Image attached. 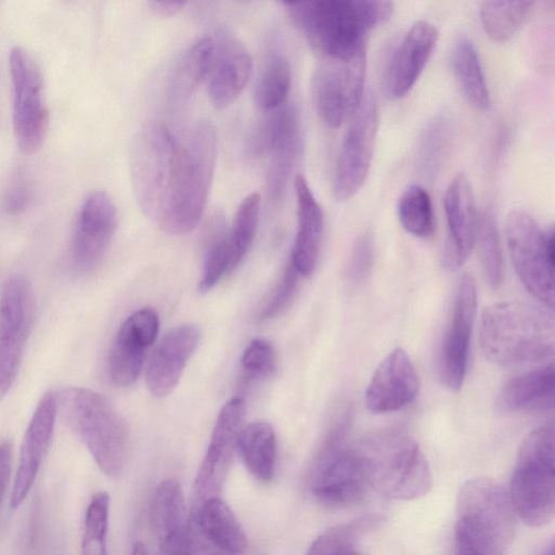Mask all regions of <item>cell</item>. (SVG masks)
Returning <instances> with one entry per match:
<instances>
[{"label": "cell", "instance_id": "6da1fadb", "mask_svg": "<svg viewBox=\"0 0 555 555\" xmlns=\"http://www.w3.org/2000/svg\"><path fill=\"white\" fill-rule=\"evenodd\" d=\"M311 48L323 59L346 61L365 52L370 31L385 23L393 4L382 0L282 2Z\"/></svg>", "mask_w": 555, "mask_h": 555}, {"label": "cell", "instance_id": "7a4b0ae2", "mask_svg": "<svg viewBox=\"0 0 555 555\" xmlns=\"http://www.w3.org/2000/svg\"><path fill=\"white\" fill-rule=\"evenodd\" d=\"M217 152L215 125L207 119L198 120L180 143L170 189L154 221L166 233L186 234L201 221L211 186Z\"/></svg>", "mask_w": 555, "mask_h": 555}, {"label": "cell", "instance_id": "3957f363", "mask_svg": "<svg viewBox=\"0 0 555 555\" xmlns=\"http://www.w3.org/2000/svg\"><path fill=\"white\" fill-rule=\"evenodd\" d=\"M483 356L498 365L532 363L553 356L552 312L524 301H502L483 309L479 326Z\"/></svg>", "mask_w": 555, "mask_h": 555}, {"label": "cell", "instance_id": "277c9868", "mask_svg": "<svg viewBox=\"0 0 555 555\" xmlns=\"http://www.w3.org/2000/svg\"><path fill=\"white\" fill-rule=\"evenodd\" d=\"M516 520L500 483L488 477L467 479L455 502V555H507Z\"/></svg>", "mask_w": 555, "mask_h": 555}, {"label": "cell", "instance_id": "5b68a950", "mask_svg": "<svg viewBox=\"0 0 555 555\" xmlns=\"http://www.w3.org/2000/svg\"><path fill=\"white\" fill-rule=\"evenodd\" d=\"M369 487L400 501L426 495L433 485L429 464L414 439L395 430L363 438L353 449Z\"/></svg>", "mask_w": 555, "mask_h": 555}, {"label": "cell", "instance_id": "8992f818", "mask_svg": "<svg viewBox=\"0 0 555 555\" xmlns=\"http://www.w3.org/2000/svg\"><path fill=\"white\" fill-rule=\"evenodd\" d=\"M57 402L100 470L109 478H119L126 463L127 431L111 402L82 387L64 389Z\"/></svg>", "mask_w": 555, "mask_h": 555}, {"label": "cell", "instance_id": "52a82bcc", "mask_svg": "<svg viewBox=\"0 0 555 555\" xmlns=\"http://www.w3.org/2000/svg\"><path fill=\"white\" fill-rule=\"evenodd\" d=\"M517 518L530 527L552 521L555 511L554 426L532 430L518 451L509 483Z\"/></svg>", "mask_w": 555, "mask_h": 555}, {"label": "cell", "instance_id": "ba28073f", "mask_svg": "<svg viewBox=\"0 0 555 555\" xmlns=\"http://www.w3.org/2000/svg\"><path fill=\"white\" fill-rule=\"evenodd\" d=\"M180 141L168 127L149 121L137 132L130 151V176L135 201L155 221L173 178Z\"/></svg>", "mask_w": 555, "mask_h": 555}, {"label": "cell", "instance_id": "9c48e42d", "mask_svg": "<svg viewBox=\"0 0 555 555\" xmlns=\"http://www.w3.org/2000/svg\"><path fill=\"white\" fill-rule=\"evenodd\" d=\"M514 269L530 294L551 310L554 306V233L543 232L526 211L512 210L505 224Z\"/></svg>", "mask_w": 555, "mask_h": 555}, {"label": "cell", "instance_id": "30bf717a", "mask_svg": "<svg viewBox=\"0 0 555 555\" xmlns=\"http://www.w3.org/2000/svg\"><path fill=\"white\" fill-rule=\"evenodd\" d=\"M345 440L343 431L328 428L310 469L312 495L331 507L358 503L369 488L354 451L345 447Z\"/></svg>", "mask_w": 555, "mask_h": 555}, {"label": "cell", "instance_id": "8fae6325", "mask_svg": "<svg viewBox=\"0 0 555 555\" xmlns=\"http://www.w3.org/2000/svg\"><path fill=\"white\" fill-rule=\"evenodd\" d=\"M13 91V129L20 150L36 153L42 146L49 126L41 68L33 54L21 47L10 53Z\"/></svg>", "mask_w": 555, "mask_h": 555}, {"label": "cell", "instance_id": "7c38bea8", "mask_svg": "<svg viewBox=\"0 0 555 555\" xmlns=\"http://www.w3.org/2000/svg\"><path fill=\"white\" fill-rule=\"evenodd\" d=\"M365 66L366 54L363 52L346 61L323 59L313 70V104L320 119L328 128H338L361 104Z\"/></svg>", "mask_w": 555, "mask_h": 555}, {"label": "cell", "instance_id": "4fadbf2b", "mask_svg": "<svg viewBox=\"0 0 555 555\" xmlns=\"http://www.w3.org/2000/svg\"><path fill=\"white\" fill-rule=\"evenodd\" d=\"M378 128V106L374 94L363 96L345 133L333 179L336 201L352 198L362 188L371 168Z\"/></svg>", "mask_w": 555, "mask_h": 555}, {"label": "cell", "instance_id": "5bb4252c", "mask_svg": "<svg viewBox=\"0 0 555 555\" xmlns=\"http://www.w3.org/2000/svg\"><path fill=\"white\" fill-rule=\"evenodd\" d=\"M33 318L29 282L21 274L9 276L0 294V401L15 382Z\"/></svg>", "mask_w": 555, "mask_h": 555}, {"label": "cell", "instance_id": "9a60e30c", "mask_svg": "<svg viewBox=\"0 0 555 555\" xmlns=\"http://www.w3.org/2000/svg\"><path fill=\"white\" fill-rule=\"evenodd\" d=\"M244 416L245 402L241 398H233L221 408L206 454L195 477L196 507L209 498L219 496V491L236 452Z\"/></svg>", "mask_w": 555, "mask_h": 555}, {"label": "cell", "instance_id": "2e32d148", "mask_svg": "<svg viewBox=\"0 0 555 555\" xmlns=\"http://www.w3.org/2000/svg\"><path fill=\"white\" fill-rule=\"evenodd\" d=\"M476 310L475 281L466 273L462 276L454 297L439 358L440 377L453 390L460 389L465 378Z\"/></svg>", "mask_w": 555, "mask_h": 555}, {"label": "cell", "instance_id": "e0dca14e", "mask_svg": "<svg viewBox=\"0 0 555 555\" xmlns=\"http://www.w3.org/2000/svg\"><path fill=\"white\" fill-rule=\"evenodd\" d=\"M116 228L112 198L102 191L90 193L79 209L72 240V261L78 272H90L101 262Z\"/></svg>", "mask_w": 555, "mask_h": 555}, {"label": "cell", "instance_id": "ac0fdd59", "mask_svg": "<svg viewBox=\"0 0 555 555\" xmlns=\"http://www.w3.org/2000/svg\"><path fill=\"white\" fill-rule=\"evenodd\" d=\"M158 326L157 313L149 308L133 312L120 325L107 360L108 377L115 386L127 387L138 379Z\"/></svg>", "mask_w": 555, "mask_h": 555}, {"label": "cell", "instance_id": "d6986e66", "mask_svg": "<svg viewBox=\"0 0 555 555\" xmlns=\"http://www.w3.org/2000/svg\"><path fill=\"white\" fill-rule=\"evenodd\" d=\"M57 406V396L50 391L41 397L33 413L21 444L18 466L12 486L13 509L18 508L28 495L50 448Z\"/></svg>", "mask_w": 555, "mask_h": 555}, {"label": "cell", "instance_id": "ffe728a7", "mask_svg": "<svg viewBox=\"0 0 555 555\" xmlns=\"http://www.w3.org/2000/svg\"><path fill=\"white\" fill-rule=\"evenodd\" d=\"M418 375L402 348L391 350L374 371L364 393L367 410L389 413L410 404L417 396Z\"/></svg>", "mask_w": 555, "mask_h": 555}, {"label": "cell", "instance_id": "44dd1931", "mask_svg": "<svg viewBox=\"0 0 555 555\" xmlns=\"http://www.w3.org/2000/svg\"><path fill=\"white\" fill-rule=\"evenodd\" d=\"M150 520L156 555H192V539L182 488L176 479L160 481L152 496Z\"/></svg>", "mask_w": 555, "mask_h": 555}, {"label": "cell", "instance_id": "7402d4cb", "mask_svg": "<svg viewBox=\"0 0 555 555\" xmlns=\"http://www.w3.org/2000/svg\"><path fill=\"white\" fill-rule=\"evenodd\" d=\"M436 26L415 22L392 50L384 72V85L391 98L404 96L414 86L438 41Z\"/></svg>", "mask_w": 555, "mask_h": 555}, {"label": "cell", "instance_id": "603a6c76", "mask_svg": "<svg viewBox=\"0 0 555 555\" xmlns=\"http://www.w3.org/2000/svg\"><path fill=\"white\" fill-rule=\"evenodd\" d=\"M443 206L448 230L443 261L449 269L455 270L469 257L478 228L474 192L464 173H457L450 181Z\"/></svg>", "mask_w": 555, "mask_h": 555}, {"label": "cell", "instance_id": "cb8c5ba5", "mask_svg": "<svg viewBox=\"0 0 555 555\" xmlns=\"http://www.w3.org/2000/svg\"><path fill=\"white\" fill-rule=\"evenodd\" d=\"M212 41L207 93L211 105L223 108L231 105L246 87L253 60L246 47L229 34H219Z\"/></svg>", "mask_w": 555, "mask_h": 555}, {"label": "cell", "instance_id": "d4e9b609", "mask_svg": "<svg viewBox=\"0 0 555 555\" xmlns=\"http://www.w3.org/2000/svg\"><path fill=\"white\" fill-rule=\"evenodd\" d=\"M199 339L201 331L193 324L176 326L162 338L145 371L146 387L153 396L165 397L176 388Z\"/></svg>", "mask_w": 555, "mask_h": 555}, {"label": "cell", "instance_id": "484cf974", "mask_svg": "<svg viewBox=\"0 0 555 555\" xmlns=\"http://www.w3.org/2000/svg\"><path fill=\"white\" fill-rule=\"evenodd\" d=\"M294 188L297 204V231L289 261L300 276H308L314 271L318 263L324 230V215L305 177L297 175Z\"/></svg>", "mask_w": 555, "mask_h": 555}, {"label": "cell", "instance_id": "4316f807", "mask_svg": "<svg viewBox=\"0 0 555 555\" xmlns=\"http://www.w3.org/2000/svg\"><path fill=\"white\" fill-rule=\"evenodd\" d=\"M197 526L217 555H242L247 547L246 533L230 506L212 496L194 511Z\"/></svg>", "mask_w": 555, "mask_h": 555}, {"label": "cell", "instance_id": "83f0119b", "mask_svg": "<svg viewBox=\"0 0 555 555\" xmlns=\"http://www.w3.org/2000/svg\"><path fill=\"white\" fill-rule=\"evenodd\" d=\"M553 363L511 378L501 388L496 406L501 412L532 411L553 406Z\"/></svg>", "mask_w": 555, "mask_h": 555}, {"label": "cell", "instance_id": "f1b7e54d", "mask_svg": "<svg viewBox=\"0 0 555 555\" xmlns=\"http://www.w3.org/2000/svg\"><path fill=\"white\" fill-rule=\"evenodd\" d=\"M214 41L203 37L191 43L175 63L167 83V94L171 102L188 101L207 79Z\"/></svg>", "mask_w": 555, "mask_h": 555}, {"label": "cell", "instance_id": "f546056e", "mask_svg": "<svg viewBox=\"0 0 555 555\" xmlns=\"http://www.w3.org/2000/svg\"><path fill=\"white\" fill-rule=\"evenodd\" d=\"M236 452L256 479L267 482L273 478L278 442L274 429L269 423L255 421L243 426L237 438Z\"/></svg>", "mask_w": 555, "mask_h": 555}, {"label": "cell", "instance_id": "4dcf8cb0", "mask_svg": "<svg viewBox=\"0 0 555 555\" xmlns=\"http://www.w3.org/2000/svg\"><path fill=\"white\" fill-rule=\"evenodd\" d=\"M451 67L466 99L480 111H487L491 98L478 51L466 36H460L451 49Z\"/></svg>", "mask_w": 555, "mask_h": 555}, {"label": "cell", "instance_id": "1f68e13d", "mask_svg": "<svg viewBox=\"0 0 555 555\" xmlns=\"http://www.w3.org/2000/svg\"><path fill=\"white\" fill-rule=\"evenodd\" d=\"M302 150L300 117L295 119L270 152L267 193L269 201L278 204L286 190L291 173Z\"/></svg>", "mask_w": 555, "mask_h": 555}, {"label": "cell", "instance_id": "d6a6232c", "mask_svg": "<svg viewBox=\"0 0 555 555\" xmlns=\"http://www.w3.org/2000/svg\"><path fill=\"white\" fill-rule=\"evenodd\" d=\"M292 83V68L288 60L274 52L267 56L257 76L253 100L262 112L276 108L287 102Z\"/></svg>", "mask_w": 555, "mask_h": 555}, {"label": "cell", "instance_id": "836d02e7", "mask_svg": "<svg viewBox=\"0 0 555 555\" xmlns=\"http://www.w3.org/2000/svg\"><path fill=\"white\" fill-rule=\"evenodd\" d=\"M260 209L261 196L258 193L247 195L237 207L225 232L228 274L238 267L248 253L256 235Z\"/></svg>", "mask_w": 555, "mask_h": 555}, {"label": "cell", "instance_id": "e575fe53", "mask_svg": "<svg viewBox=\"0 0 555 555\" xmlns=\"http://www.w3.org/2000/svg\"><path fill=\"white\" fill-rule=\"evenodd\" d=\"M299 117L294 103L285 102L281 106L262 112L246 139V153L253 158L268 157L278 140L289 125Z\"/></svg>", "mask_w": 555, "mask_h": 555}, {"label": "cell", "instance_id": "d590c367", "mask_svg": "<svg viewBox=\"0 0 555 555\" xmlns=\"http://www.w3.org/2000/svg\"><path fill=\"white\" fill-rule=\"evenodd\" d=\"M379 521L380 517L370 515L336 525L322 532L311 543L307 555H362L358 548L359 540Z\"/></svg>", "mask_w": 555, "mask_h": 555}, {"label": "cell", "instance_id": "8d00e7d4", "mask_svg": "<svg viewBox=\"0 0 555 555\" xmlns=\"http://www.w3.org/2000/svg\"><path fill=\"white\" fill-rule=\"evenodd\" d=\"M532 1H485L480 20L487 35L494 41H506L520 28L532 10Z\"/></svg>", "mask_w": 555, "mask_h": 555}, {"label": "cell", "instance_id": "74e56055", "mask_svg": "<svg viewBox=\"0 0 555 555\" xmlns=\"http://www.w3.org/2000/svg\"><path fill=\"white\" fill-rule=\"evenodd\" d=\"M397 215L402 228L415 237L428 238L435 232L431 198L418 184H411L402 192Z\"/></svg>", "mask_w": 555, "mask_h": 555}, {"label": "cell", "instance_id": "f35d334b", "mask_svg": "<svg viewBox=\"0 0 555 555\" xmlns=\"http://www.w3.org/2000/svg\"><path fill=\"white\" fill-rule=\"evenodd\" d=\"M477 236L485 276L492 288H498L503 281V251L496 219L490 208L478 217Z\"/></svg>", "mask_w": 555, "mask_h": 555}, {"label": "cell", "instance_id": "ab89813d", "mask_svg": "<svg viewBox=\"0 0 555 555\" xmlns=\"http://www.w3.org/2000/svg\"><path fill=\"white\" fill-rule=\"evenodd\" d=\"M108 516V493L104 491L94 493L85 515L80 555H107Z\"/></svg>", "mask_w": 555, "mask_h": 555}, {"label": "cell", "instance_id": "60d3db41", "mask_svg": "<svg viewBox=\"0 0 555 555\" xmlns=\"http://www.w3.org/2000/svg\"><path fill=\"white\" fill-rule=\"evenodd\" d=\"M225 232L222 220L218 219L210 228L206 240L204 259L198 289L202 293L210 291L220 281L223 274H228V253Z\"/></svg>", "mask_w": 555, "mask_h": 555}, {"label": "cell", "instance_id": "b9f144b4", "mask_svg": "<svg viewBox=\"0 0 555 555\" xmlns=\"http://www.w3.org/2000/svg\"><path fill=\"white\" fill-rule=\"evenodd\" d=\"M451 125L446 116L436 117L424 130L421 138L417 158L426 175H434L446 155L450 139Z\"/></svg>", "mask_w": 555, "mask_h": 555}, {"label": "cell", "instance_id": "7bdbcfd3", "mask_svg": "<svg viewBox=\"0 0 555 555\" xmlns=\"http://www.w3.org/2000/svg\"><path fill=\"white\" fill-rule=\"evenodd\" d=\"M241 365L246 376L254 379L272 377L276 371L274 347L267 339L250 340L242 353Z\"/></svg>", "mask_w": 555, "mask_h": 555}, {"label": "cell", "instance_id": "ee69618b", "mask_svg": "<svg viewBox=\"0 0 555 555\" xmlns=\"http://www.w3.org/2000/svg\"><path fill=\"white\" fill-rule=\"evenodd\" d=\"M299 276L300 274L289 261L274 291L260 308L258 317L260 320H270L288 307L296 294Z\"/></svg>", "mask_w": 555, "mask_h": 555}, {"label": "cell", "instance_id": "f6af8a7d", "mask_svg": "<svg viewBox=\"0 0 555 555\" xmlns=\"http://www.w3.org/2000/svg\"><path fill=\"white\" fill-rule=\"evenodd\" d=\"M374 262V242L369 232L357 237L347 264V278L353 283L363 282L370 274Z\"/></svg>", "mask_w": 555, "mask_h": 555}, {"label": "cell", "instance_id": "bcb514c9", "mask_svg": "<svg viewBox=\"0 0 555 555\" xmlns=\"http://www.w3.org/2000/svg\"><path fill=\"white\" fill-rule=\"evenodd\" d=\"M31 201V188L24 173H16L8 183L2 198V207L9 215L24 211Z\"/></svg>", "mask_w": 555, "mask_h": 555}, {"label": "cell", "instance_id": "7dc6e473", "mask_svg": "<svg viewBox=\"0 0 555 555\" xmlns=\"http://www.w3.org/2000/svg\"><path fill=\"white\" fill-rule=\"evenodd\" d=\"M12 465V446L9 441L0 442V507L9 488Z\"/></svg>", "mask_w": 555, "mask_h": 555}, {"label": "cell", "instance_id": "c3c4849f", "mask_svg": "<svg viewBox=\"0 0 555 555\" xmlns=\"http://www.w3.org/2000/svg\"><path fill=\"white\" fill-rule=\"evenodd\" d=\"M184 1H176V0H158V1H150L149 8L155 14L160 16H170L179 12L183 7Z\"/></svg>", "mask_w": 555, "mask_h": 555}, {"label": "cell", "instance_id": "681fc988", "mask_svg": "<svg viewBox=\"0 0 555 555\" xmlns=\"http://www.w3.org/2000/svg\"><path fill=\"white\" fill-rule=\"evenodd\" d=\"M131 555H149V553L145 545L142 542L137 541L132 545Z\"/></svg>", "mask_w": 555, "mask_h": 555}]
</instances>
